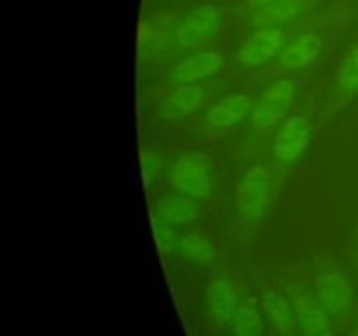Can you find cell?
<instances>
[{"mask_svg": "<svg viewBox=\"0 0 358 336\" xmlns=\"http://www.w3.org/2000/svg\"><path fill=\"white\" fill-rule=\"evenodd\" d=\"M212 163L205 154L187 153L178 156L170 167V182L178 195L191 200H205L213 184Z\"/></svg>", "mask_w": 358, "mask_h": 336, "instance_id": "1", "label": "cell"}, {"mask_svg": "<svg viewBox=\"0 0 358 336\" xmlns=\"http://www.w3.org/2000/svg\"><path fill=\"white\" fill-rule=\"evenodd\" d=\"M294 97H296V83L292 79H280L268 88L259 98L257 105L254 108L255 128L266 130L275 126L282 118H285L290 111Z\"/></svg>", "mask_w": 358, "mask_h": 336, "instance_id": "2", "label": "cell"}, {"mask_svg": "<svg viewBox=\"0 0 358 336\" xmlns=\"http://www.w3.org/2000/svg\"><path fill=\"white\" fill-rule=\"evenodd\" d=\"M220 13L213 6L196 7L182 18L177 28V42L180 48H196L205 44L219 31Z\"/></svg>", "mask_w": 358, "mask_h": 336, "instance_id": "3", "label": "cell"}, {"mask_svg": "<svg viewBox=\"0 0 358 336\" xmlns=\"http://www.w3.org/2000/svg\"><path fill=\"white\" fill-rule=\"evenodd\" d=\"M271 186V175L264 167H254L243 175L236 188V206L248 217L257 216L264 206Z\"/></svg>", "mask_w": 358, "mask_h": 336, "instance_id": "4", "label": "cell"}, {"mask_svg": "<svg viewBox=\"0 0 358 336\" xmlns=\"http://www.w3.org/2000/svg\"><path fill=\"white\" fill-rule=\"evenodd\" d=\"M310 121L301 118V115L289 118L275 139V146H273L275 156L278 158L280 161L292 163V161H296L297 158L306 150V147L310 146Z\"/></svg>", "mask_w": 358, "mask_h": 336, "instance_id": "5", "label": "cell"}, {"mask_svg": "<svg viewBox=\"0 0 358 336\" xmlns=\"http://www.w3.org/2000/svg\"><path fill=\"white\" fill-rule=\"evenodd\" d=\"M226 66L222 56L215 51H203L182 59L175 66L171 79L173 83L185 86V84H199L201 80L217 76Z\"/></svg>", "mask_w": 358, "mask_h": 336, "instance_id": "6", "label": "cell"}, {"mask_svg": "<svg viewBox=\"0 0 358 336\" xmlns=\"http://www.w3.org/2000/svg\"><path fill=\"white\" fill-rule=\"evenodd\" d=\"M236 294L231 280L217 275L206 286V315L213 326L220 328L236 315Z\"/></svg>", "mask_w": 358, "mask_h": 336, "instance_id": "7", "label": "cell"}, {"mask_svg": "<svg viewBox=\"0 0 358 336\" xmlns=\"http://www.w3.org/2000/svg\"><path fill=\"white\" fill-rule=\"evenodd\" d=\"M285 42V35L276 28H261L245 41L240 49V62L247 66L264 65L276 56Z\"/></svg>", "mask_w": 358, "mask_h": 336, "instance_id": "8", "label": "cell"}, {"mask_svg": "<svg viewBox=\"0 0 358 336\" xmlns=\"http://www.w3.org/2000/svg\"><path fill=\"white\" fill-rule=\"evenodd\" d=\"M315 289L322 307L331 314H339L352 301V287L348 279L338 270H329L318 275L315 280Z\"/></svg>", "mask_w": 358, "mask_h": 336, "instance_id": "9", "label": "cell"}, {"mask_svg": "<svg viewBox=\"0 0 358 336\" xmlns=\"http://www.w3.org/2000/svg\"><path fill=\"white\" fill-rule=\"evenodd\" d=\"M206 98V90L201 84H185L178 86L166 100L161 104V115L164 119H178L192 114L203 105Z\"/></svg>", "mask_w": 358, "mask_h": 336, "instance_id": "10", "label": "cell"}, {"mask_svg": "<svg viewBox=\"0 0 358 336\" xmlns=\"http://www.w3.org/2000/svg\"><path fill=\"white\" fill-rule=\"evenodd\" d=\"M250 104L252 102L248 94L238 93L224 97L206 112V122L213 128H233L238 122L243 121L245 115L250 111Z\"/></svg>", "mask_w": 358, "mask_h": 336, "instance_id": "11", "label": "cell"}, {"mask_svg": "<svg viewBox=\"0 0 358 336\" xmlns=\"http://www.w3.org/2000/svg\"><path fill=\"white\" fill-rule=\"evenodd\" d=\"M296 321L304 336H332V324L324 307L310 294L296 300Z\"/></svg>", "mask_w": 358, "mask_h": 336, "instance_id": "12", "label": "cell"}, {"mask_svg": "<svg viewBox=\"0 0 358 336\" xmlns=\"http://www.w3.org/2000/svg\"><path fill=\"white\" fill-rule=\"evenodd\" d=\"M198 214L196 200L184 195L164 196L156 205V220L164 226H180L192 220Z\"/></svg>", "mask_w": 358, "mask_h": 336, "instance_id": "13", "label": "cell"}, {"mask_svg": "<svg viewBox=\"0 0 358 336\" xmlns=\"http://www.w3.org/2000/svg\"><path fill=\"white\" fill-rule=\"evenodd\" d=\"M324 41L317 34H301L294 37L280 55V62L287 66H306L318 58Z\"/></svg>", "mask_w": 358, "mask_h": 336, "instance_id": "14", "label": "cell"}, {"mask_svg": "<svg viewBox=\"0 0 358 336\" xmlns=\"http://www.w3.org/2000/svg\"><path fill=\"white\" fill-rule=\"evenodd\" d=\"M262 303H264L266 312H268L275 328L283 335H290L294 331V326H296V315H294L289 301L276 290H264Z\"/></svg>", "mask_w": 358, "mask_h": 336, "instance_id": "15", "label": "cell"}, {"mask_svg": "<svg viewBox=\"0 0 358 336\" xmlns=\"http://www.w3.org/2000/svg\"><path fill=\"white\" fill-rule=\"evenodd\" d=\"M178 247L184 259L191 265H206L215 255L213 244L198 231H191L178 238Z\"/></svg>", "mask_w": 358, "mask_h": 336, "instance_id": "16", "label": "cell"}, {"mask_svg": "<svg viewBox=\"0 0 358 336\" xmlns=\"http://www.w3.org/2000/svg\"><path fill=\"white\" fill-rule=\"evenodd\" d=\"M301 10H303V2H301V0H278V2L262 7V9L257 13V16H255V23L257 24L280 23V21H287L299 16Z\"/></svg>", "mask_w": 358, "mask_h": 336, "instance_id": "17", "label": "cell"}, {"mask_svg": "<svg viewBox=\"0 0 358 336\" xmlns=\"http://www.w3.org/2000/svg\"><path fill=\"white\" fill-rule=\"evenodd\" d=\"M234 336H262V318L254 307L238 308L234 315Z\"/></svg>", "mask_w": 358, "mask_h": 336, "instance_id": "18", "label": "cell"}, {"mask_svg": "<svg viewBox=\"0 0 358 336\" xmlns=\"http://www.w3.org/2000/svg\"><path fill=\"white\" fill-rule=\"evenodd\" d=\"M339 84L345 90H357L358 88V46L352 49L348 56H346L345 63L339 72Z\"/></svg>", "mask_w": 358, "mask_h": 336, "instance_id": "19", "label": "cell"}, {"mask_svg": "<svg viewBox=\"0 0 358 336\" xmlns=\"http://www.w3.org/2000/svg\"><path fill=\"white\" fill-rule=\"evenodd\" d=\"M161 172H163V160L156 150H147L142 158V174L147 186H156L161 181Z\"/></svg>", "mask_w": 358, "mask_h": 336, "instance_id": "20", "label": "cell"}, {"mask_svg": "<svg viewBox=\"0 0 358 336\" xmlns=\"http://www.w3.org/2000/svg\"><path fill=\"white\" fill-rule=\"evenodd\" d=\"M171 226H164V224L157 223V230H156V240L157 245H159L161 252L166 254V252H171L175 247V234L173 231L170 230Z\"/></svg>", "mask_w": 358, "mask_h": 336, "instance_id": "21", "label": "cell"}, {"mask_svg": "<svg viewBox=\"0 0 358 336\" xmlns=\"http://www.w3.org/2000/svg\"><path fill=\"white\" fill-rule=\"evenodd\" d=\"M275 2H278V0H254V4H257L259 7H266V6H269V4H275Z\"/></svg>", "mask_w": 358, "mask_h": 336, "instance_id": "22", "label": "cell"}, {"mask_svg": "<svg viewBox=\"0 0 358 336\" xmlns=\"http://www.w3.org/2000/svg\"><path fill=\"white\" fill-rule=\"evenodd\" d=\"M357 265H358V261H357Z\"/></svg>", "mask_w": 358, "mask_h": 336, "instance_id": "23", "label": "cell"}]
</instances>
